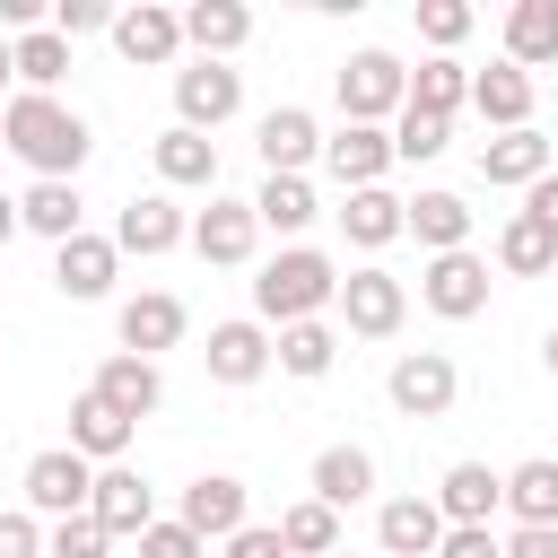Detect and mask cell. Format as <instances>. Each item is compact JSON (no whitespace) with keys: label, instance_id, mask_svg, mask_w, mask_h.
Returning a JSON list of instances; mask_svg holds the SVG:
<instances>
[{"label":"cell","instance_id":"6da1fadb","mask_svg":"<svg viewBox=\"0 0 558 558\" xmlns=\"http://www.w3.org/2000/svg\"><path fill=\"white\" fill-rule=\"evenodd\" d=\"M0 148L9 157H26L35 166V183H78V166H87V148H96V131H87V113L78 105H61V96H9L0 105Z\"/></svg>","mask_w":558,"mask_h":558},{"label":"cell","instance_id":"7a4b0ae2","mask_svg":"<svg viewBox=\"0 0 558 558\" xmlns=\"http://www.w3.org/2000/svg\"><path fill=\"white\" fill-rule=\"evenodd\" d=\"M340 296V262L314 253V244H279L262 270H253V323L262 331H288V323H323V305Z\"/></svg>","mask_w":558,"mask_h":558},{"label":"cell","instance_id":"3957f363","mask_svg":"<svg viewBox=\"0 0 558 558\" xmlns=\"http://www.w3.org/2000/svg\"><path fill=\"white\" fill-rule=\"evenodd\" d=\"M331 96H340V122L392 131V113H401V96H410V70H401L384 44H357V52L331 70Z\"/></svg>","mask_w":558,"mask_h":558},{"label":"cell","instance_id":"277c9868","mask_svg":"<svg viewBox=\"0 0 558 558\" xmlns=\"http://www.w3.org/2000/svg\"><path fill=\"white\" fill-rule=\"evenodd\" d=\"M340 323H349V340H392L401 323H410V279H392L384 262H357L349 279H340Z\"/></svg>","mask_w":558,"mask_h":558},{"label":"cell","instance_id":"5b68a950","mask_svg":"<svg viewBox=\"0 0 558 558\" xmlns=\"http://www.w3.org/2000/svg\"><path fill=\"white\" fill-rule=\"evenodd\" d=\"M418 305L436 314V323H471V314H488V253H427V270H418Z\"/></svg>","mask_w":558,"mask_h":558},{"label":"cell","instance_id":"8992f818","mask_svg":"<svg viewBox=\"0 0 558 558\" xmlns=\"http://www.w3.org/2000/svg\"><path fill=\"white\" fill-rule=\"evenodd\" d=\"M384 392H392L401 418H445V410L462 401V366H453L445 349H401L392 375H384Z\"/></svg>","mask_w":558,"mask_h":558},{"label":"cell","instance_id":"52a82bcc","mask_svg":"<svg viewBox=\"0 0 558 558\" xmlns=\"http://www.w3.org/2000/svg\"><path fill=\"white\" fill-rule=\"evenodd\" d=\"M244 113V70H227V61H183L174 70V122L183 131H218V122H235Z\"/></svg>","mask_w":558,"mask_h":558},{"label":"cell","instance_id":"ba28073f","mask_svg":"<svg viewBox=\"0 0 558 558\" xmlns=\"http://www.w3.org/2000/svg\"><path fill=\"white\" fill-rule=\"evenodd\" d=\"M26 514L35 523H61V514H87V488H96V462H78L70 445H44L35 462H26Z\"/></svg>","mask_w":558,"mask_h":558},{"label":"cell","instance_id":"9c48e42d","mask_svg":"<svg viewBox=\"0 0 558 558\" xmlns=\"http://www.w3.org/2000/svg\"><path fill=\"white\" fill-rule=\"evenodd\" d=\"M113 52H122L131 70H174V61H183V9H166V0L113 9Z\"/></svg>","mask_w":558,"mask_h":558},{"label":"cell","instance_id":"30bf717a","mask_svg":"<svg viewBox=\"0 0 558 558\" xmlns=\"http://www.w3.org/2000/svg\"><path fill=\"white\" fill-rule=\"evenodd\" d=\"M209 270H244L253 262V244H262V218H253V201H218L209 192V209H192V235H183Z\"/></svg>","mask_w":558,"mask_h":558},{"label":"cell","instance_id":"8fae6325","mask_svg":"<svg viewBox=\"0 0 558 558\" xmlns=\"http://www.w3.org/2000/svg\"><path fill=\"white\" fill-rule=\"evenodd\" d=\"M192 331V305L174 296V288H140V296H122V314H113V340L131 349V357H148L157 366V349H174Z\"/></svg>","mask_w":558,"mask_h":558},{"label":"cell","instance_id":"7c38bea8","mask_svg":"<svg viewBox=\"0 0 558 558\" xmlns=\"http://www.w3.org/2000/svg\"><path fill=\"white\" fill-rule=\"evenodd\" d=\"M87 514H96V532H105V541H140V532L157 523V488H148L131 462H105V471H96V488H87Z\"/></svg>","mask_w":558,"mask_h":558},{"label":"cell","instance_id":"4fadbf2b","mask_svg":"<svg viewBox=\"0 0 558 558\" xmlns=\"http://www.w3.org/2000/svg\"><path fill=\"white\" fill-rule=\"evenodd\" d=\"M113 279H122V253H113V235L78 227L70 244H52V288H61L70 305H96V296H113Z\"/></svg>","mask_w":558,"mask_h":558},{"label":"cell","instance_id":"5bb4252c","mask_svg":"<svg viewBox=\"0 0 558 558\" xmlns=\"http://www.w3.org/2000/svg\"><path fill=\"white\" fill-rule=\"evenodd\" d=\"M174 523H183V532H201V541H235V532L253 523V497H244V480H235V471H201V480L183 488Z\"/></svg>","mask_w":558,"mask_h":558},{"label":"cell","instance_id":"9a60e30c","mask_svg":"<svg viewBox=\"0 0 558 558\" xmlns=\"http://www.w3.org/2000/svg\"><path fill=\"white\" fill-rule=\"evenodd\" d=\"M253 148H262V174H305V166H323V122L305 105H270L253 122Z\"/></svg>","mask_w":558,"mask_h":558},{"label":"cell","instance_id":"2e32d148","mask_svg":"<svg viewBox=\"0 0 558 558\" xmlns=\"http://www.w3.org/2000/svg\"><path fill=\"white\" fill-rule=\"evenodd\" d=\"M323 174H331L340 192L384 183V174H392V131H375V122H340V131H323Z\"/></svg>","mask_w":558,"mask_h":558},{"label":"cell","instance_id":"e0dca14e","mask_svg":"<svg viewBox=\"0 0 558 558\" xmlns=\"http://www.w3.org/2000/svg\"><path fill=\"white\" fill-rule=\"evenodd\" d=\"M549 166H558V140H541V131H488L480 140V183L488 192H532Z\"/></svg>","mask_w":558,"mask_h":558},{"label":"cell","instance_id":"ac0fdd59","mask_svg":"<svg viewBox=\"0 0 558 558\" xmlns=\"http://www.w3.org/2000/svg\"><path fill=\"white\" fill-rule=\"evenodd\" d=\"M201 366H209V384L244 392V384H262V375H270V331H262L253 314H235V323H209V349H201Z\"/></svg>","mask_w":558,"mask_h":558},{"label":"cell","instance_id":"d6986e66","mask_svg":"<svg viewBox=\"0 0 558 558\" xmlns=\"http://www.w3.org/2000/svg\"><path fill=\"white\" fill-rule=\"evenodd\" d=\"M183 235H192V218L174 209V192H140V201H122V218H113V253H140V262L174 253Z\"/></svg>","mask_w":558,"mask_h":558},{"label":"cell","instance_id":"ffe728a7","mask_svg":"<svg viewBox=\"0 0 558 558\" xmlns=\"http://www.w3.org/2000/svg\"><path fill=\"white\" fill-rule=\"evenodd\" d=\"M148 166H157L166 192H218V140H201V131H183V122H166V131L148 140Z\"/></svg>","mask_w":558,"mask_h":558},{"label":"cell","instance_id":"44dd1931","mask_svg":"<svg viewBox=\"0 0 558 558\" xmlns=\"http://www.w3.org/2000/svg\"><path fill=\"white\" fill-rule=\"evenodd\" d=\"M401 235H418V253H462L471 244V201L427 183V192L401 201Z\"/></svg>","mask_w":558,"mask_h":558},{"label":"cell","instance_id":"7402d4cb","mask_svg":"<svg viewBox=\"0 0 558 558\" xmlns=\"http://www.w3.org/2000/svg\"><path fill=\"white\" fill-rule=\"evenodd\" d=\"M305 497H323L331 514L366 506V497H375V453H366V445H323L314 471H305Z\"/></svg>","mask_w":558,"mask_h":558},{"label":"cell","instance_id":"603a6c76","mask_svg":"<svg viewBox=\"0 0 558 558\" xmlns=\"http://www.w3.org/2000/svg\"><path fill=\"white\" fill-rule=\"evenodd\" d=\"M253 44V9L244 0H192L183 9V52L192 61H227V52H244Z\"/></svg>","mask_w":558,"mask_h":558},{"label":"cell","instance_id":"cb8c5ba5","mask_svg":"<svg viewBox=\"0 0 558 558\" xmlns=\"http://www.w3.org/2000/svg\"><path fill=\"white\" fill-rule=\"evenodd\" d=\"M87 392H96V401H113V410H122V418L140 427V418H157V401H166V375H157L148 357L113 349V357L96 366V384H87Z\"/></svg>","mask_w":558,"mask_h":558},{"label":"cell","instance_id":"d4e9b609","mask_svg":"<svg viewBox=\"0 0 558 558\" xmlns=\"http://www.w3.org/2000/svg\"><path fill=\"white\" fill-rule=\"evenodd\" d=\"M436 514H445V523H497V514H506V471L453 462V471L436 480Z\"/></svg>","mask_w":558,"mask_h":558},{"label":"cell","instance_id":"484cf974","mask_svg":"<svg viewBox=\"0 0 558 558\" xmlns=\"http://www.w3.org/2000/svg\"><path fill=\"white\" fill-rule=\"evenodd\" d=\"M375 541H384V558H436V541H445L436 497H384L375 506Z\"/></svg>","mask_w":558,"mask_h":558},{"label":"cell","instance_id":"4316f807","mask_svg":"<svg viewBox=\"0 0 558 558\" xmlns=\"http://www.w3.org/2000/svg\"><path fill=\"white\" fill-rule=\"evenodd\" d=\"M471 113H480L488 131H532V78H523L514 61L471 70Z\"/></svg>","mask_w":558,"mask_h":558},{"label":"cell","instance_id":"83f0119b","mask_svg":"<svg viewBox=\"0 0 558 558\" xmlns=\"http://www.w3.org/2000/svg\"><path fill=\"white\" fill-rule=\"evenodd\" d=\"M131 436H140V427H131L113 401H96V392H78V401H70V453H78V462H96V471H105V462H122V453H131Z\"/></svg>","mask_w":558,"mask_h":558},{"label":"cell","instance_id":"f1b7e54d","mask_svg":"<svg viewBox=\"0 0 558 558\" xmlns=\"http://www.w3.org/2000/svg\"><path fill=\"white\" fill-rule=\"evenodd\" d=\"M17 227H26V235H44V244H70V235L87 227L78 183H26V192H17Z\"/></svg>","mask_w":558,"mask_h":558},{"label":"cell","instance_id":"f546056e","mask_svg":"<svg viewBox=\"0 0 558 558\" xmlns=\"http://www.w3.org/2000/svg\"><path fill=\"white\" fill-rule=\"evenodd\" d=\"M9 70H17L26 96H61V78H70V44L52 35V17H44L35 35H9Z\"/></svg>","mask_w":558,"mask_h":558},{"label":"cell","instance_id":"4dcf8cb0","mask_svg":"<svg viewBox=\"0 0 558 558\" xmlns=\"http://www.w3.org/2000/svg\"><path fill=\"white\" fill-rule=\"evenodd\" d=\"M340 235H349L357 253H384V244L401 235V192H384V183L340 192Z\"/></svg>","mask_w":558,"mask_h":558},{"label":"cell","instance_id":"1f68e13d","mask_svg":"<svg viewBox=\"0 0 558 558\" xmlns=\"http://www.w3.org/2000/svg\"><path fill=\"white\" fill-rule=\"evenodd\" d=\"M506 61L532 78L541 61H558V0H514L506 9Z\"/></svg>","mask_w":558,"mask_h":558},{"label":"cell","instance_id":"d6a6232c","mask_svg":"<svg viewBox=\"0 0 558 558\" xmlns=\"http://www.w3.org/2000/svg\"><path fill=\"white\" fill-rule=\"evenodd\" d=\"M253 218H262L270 235H305V227L323 218V201H314V183H305V174H262V192H253Z\"/></svg>","mask_w":558,"mask_h":558},{"label":"cell","instance_id":"836d02e7","mask_svg":"<svg viewBox=\"0 0 558 558\" xmlns=\"http://www.w3.org/2000/svg\"><path fill=\"white\" fill-rule=\"evenodd\" d=\"M331 357H340V331H331V323H288V331H270V366L296 375V384L331 375Z\"/></svg>","mask_w":558,"mask_h":558},{"label":"cell","instance_id":"e575fe53","mask_svg":"<svg viewBox=\"0 0 558 558\" xmlns=\"http://www.w3.org/2000/svg\"><path fill=\"white\" fill-rule=\"evenodd\" d=\"M497 270H506V279H549V270H558V235L514 209V218L497 227Z\"/></svg>","mask_w":558,"mask_h":558},{"label":"cell","instance_id":"d590c367","mask_svg":"<svg viewBox=\"0 0 558 558\" xmlns=\"http://www.w3.org/2000/svg\"><path fill=\"white\" fill-rule=\"evenodd\" d=\"M401 105H410V113H436V122H453V113L471 105V70L436 52V61H418V70H410V96H401Z\"/></svg>","mask_w":558,"mask_h":558},{"label":"cell","instance_id":"8d00e7d4","mask_svg":"<svg viewBox=\"0 0 558 558\" xmlns=\"http://www.w3.org/2000/svg\"><path fill=\"white\" fill-rule=\"evenodd\" d=\"M506 514L514 523H558V462L549 453H532V462L506 471Z\"/></svg>","mask_w":558,"mask_h":558},{"label":"cell","instance_id":"74e56055","mask_svg":"<svg viewBox=\"0 0 558 558\" xmlns=\"http://www.w3.org/2000/svg\"><path fill=\"white\" fill-rule=\"evenodd\" d=\"M279 549H288V558H331V549H340V514H331L323 497H296V506L279 514Z\"/></svg>","mask_w":558,"mask_h":558},{"label":"cell","instance_id":"f35d334b","mask_svg":"<svg viewBox=\"0 0 558 558\" xmlns=\"http://www.w3.org/2000/svg\"><path fill=\"white\" fill-rule=\"evenodd\" d=\"M453 148V122H436V113H392V166H427V157H445Z\"/></svg>","mask_w":558,"mask_h":558},{"label":"cell","instance_id":"ab89813d","mask_svg":"<svg viewBox=\"0 0 558 558\" xmlns=\"http://www.w3.org/2000/svg\"><path fill=\"white\" fill-rule=\"evenodd\" d=\"M471 26H480V9H471V0H418V35H427L445 61H453V44H462Z\"/></svg>","mask_w":558,"mask_h":558},{"label":"cell","instance_id":"60d3db41","mask_svg":"<svg viewBox=\"0 0 558 558\" xmlns=\"http://www.w3.org/2000/svg\"><path fill=\"white\" fill-rule=\"evenodd\" d=\"M113 541L96 532V514H61V523H44V558H105Z\"/></svg>","mask_w":558,"mask_h":558},{"label":"cell","instance_id":"b9f144b4","mask_svg":"<svg viewBox=\"0 0 558 558\" xmlns=\"http://www.w3.org/2000/svg\"><path fill=\"white\" fill-rule=\"evenodd\" d=\"M52 35L78 44V35H113V9L105 0H52Z\"/></svg>","mask_w":558,"mask_h":558},{"label":"cell","instance_id":"7bdbcfd3","mask_svg":"<svg viewBox=\"0 0 558 558\" xmlns=\"http://www.w3.org/2000/svg\"><path fill=\"white\" fill-rule=\"evenodd\" d=\"M140 558H209V541H201V532H183L174 514H157V523L140 532Z\"/></svg>","mask_w":558,"mask_h":558},{"label":"cell","instance_id":"ee69618b","mask_svg":"<svg viewBox=\"0 0 558 558\" xmlns=\"http://www.w3.org/2000/svg\"><path fill=\"white\" fill-rule=\"evenodd\" d=\"M436 558H506V541H497V523H445Z\"/></svg>","mask_w":558,"mask_h":558},{"label":"cell","instance_id":"f6af8a7d","mask_svg":"<svg viewBox=\"0 0 558 558\" xmlns=\"http://www.w3.org/2000/svg\"><path fill=\"white\" fill-rule=\"evenodd\" d=\"M0 558H44V523L26 506H0Z\"/></svg>","mask_w":558,"mask_h":558},{"label":"cell","instance_id":"bcb514c9","mask_svg":"<svg viewBox=\"0 0 558 558\" xmlns=\"http://www.w3.org/2000/svg\"><path fill=\"white\" fill-rule=\"evenodd\" d=\"M497 541H506V558H558V523H514Z\"/></svg>","mask_w":558,"mask_h":558},{"label":"cell","instance_id":"7dc6e473","mask_svg":"<svg viewBox=\"0 0 558 558\" xmlns=\"http://www.w3.org/2000/svg\"><path fill=\"white\" fill-rule=\"evenodd\" d=\"M227 558H288V549H279V523H244V532L227 541Z\"/></svg>","mask_w":558,"mask_h":558},{"label":"cell","instance_id":"c3c4849f","mask_svg":"<svg viewBox=\"0 0 558 558\" xmlns=\"http://www.w3.org/2000/svg\"><path fill=\"white\" fill-rule=\"evenodd\" d=\"M523 218H541V227L558 235V166H549V174H541V183L523 192Z\"/></svg>","mask_w":558,"mask_h":558},{"label":"cell","instance_id":"681fc988","mask_svg":"<svg viewBox=\"0 0 558 558\" xmlns=\"http://www.w3.org/2000/svg\"><path fill=\"white\" fill-rule=\"evenodd\" d=\"M9 235H17V201L0 192V253H9Z\"/></svg>","mask_w":558,"mask_h":558},{"label":"cell","instance_id":"f907efd6","mask_svg":"<svg viewBox=\"0 0 558 558\" xmlns=\"http://www.w3.org/2000/svg\"><path fill=\"white\" fill-rule=\"evenodd\" d=\"M541 366H549V375H558V323H549V340H541Z\"/></svg>","mask_w":558,"mask_h":558},{"label":"cell","instance_id":"816d5d0a","mask_svg":"<svg viewBox=\"0 0 558 558\" xmlns=\"http://www.w3.org/2000/svg\"><path fill=\"white\" fill-rule=\"evenodd\" d=\"M9 78H17V70H9V35H0V87H9Z\"/></svg>","mask_w":558,"mask_h":558},{"label":"cell","instance_id":"f5cc1de1","mask_svg":"<svg viewBox=\"0 0 558 558\" xmlns=\"http://www.w3.org/2000/svg\"><path fill=\"white\" fill-rule=\"evenodd\" d=\"M331 558H349V549H331Z\"/></svg>","mask_w":558,"mask_h":558},{"label":"cell","instance_id":"db71d44e","mask_svg":"<svg viewBox=\"0 0 558 558\" xmlns=\"http://www.w3.org/2000/svg\"><path fill=\"white\" fill-rule=\"evenodd\" d=\"M218 558H227V549H218Z\"/></svg>","mask_w":558,"mask_h":558},{"label":"cell","instance_id":"11a10c76","mask_svg":"<svg viewBox=\"0 0 558 558\" xmlns=\"http://www.w3.org/2000/svg\"><path fill=\"white\" fill-rule=\"evenodd\" d=\"M549 279H558V270H549Z\"/></svg>","mask_w":558,"mask_h":558}]
</instances>
